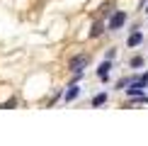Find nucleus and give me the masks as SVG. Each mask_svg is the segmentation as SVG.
Here are the masks:
<instances>
[{"instance_id":"obj_1","label":"nucleus","mask_w":148,"mask_h":146,"mask_svg":"<svg viewBox=\"0 0 148 146\" xmlns=\"http://www.w3.org/2000/svg\"><path fill=\"white\" fill-rule=\"evenodd\" d=\"M88 63H90V56H85V54L73 56V59H71V71H73V73H83Z\"/></svg>"},{"instance_id":"obj_2","label":"nucleus","mask_w":148,"mask_h":146,"mask_svg":"<svg viewBox=\"0 0 148 146\" xmlns=\"http://www.w3.org/2000/svg\"><path fill=\"white\" fill-rule=\"evenodd\" d=\"M124 22H126V15H124V12H114V15L109 17V29H119Z\"/></svg>"},{"instance_id":"obj_3","label":"nucleus","mask_w":148,"mask_h":146,"mask_svg":"<svg viewBox=\"0 0 148 146\" xmlns=\"http://www.w3.org/2000/svg\"><path fill=\"white\" fill-rule=\"evenodd\" d=\"M141 41H143V34L141 32H134L131 36H129V46H138Z\"/></svg>"},{"instance_id":"obj_4","label":"nucleus","mask_w":148,"mask_h":146,"mask_svg":"<svg viewBox=\"0 0 148 146\" xmlns=\"http://www.w3.org/2000/svg\"><path fill=\"white\" fill-rule=\"evenodd\" d=\"M97 76H100L102 81H107V78H109V63H102L100 71H97Z\"/></svg>"},{"instance_id":"obj_5","label":"nucleus","mask_w":148,"mask_h":146,"mask_svg":"<svg viewBox=\"0 0 148 146\" xmlns=\"http://www.w3.org/2000/svg\"><path fill=\"white\" fill-rule=\"evenodd\" d=\"M102 102H107V93H100V95H95V97H92V105H102Z\"/></svg>"},{"instance_id":"obj_6","label":"nucleus","mask_w":148,"mask_h":146,"mask_svg":"<svg viewBox=\"0 0 148 146\" xmlns=\"http://www.w3.org/2000/svg\"><path fill=\"white\" fill-rule=\"evenodd\" d=\"M78 93H80V90L75 88V85H73V88L68 90V93H66V100H75V97H78Z\"/></svg>"},{"instance_id":"obj_7","label":"nucleus","mask_w":148,"mask_h":146,"mask_svg":"<svg viewBox=\"0 0 148 146\" xmlns=\"http://www.w3.org/2000/svg\"><path fill=\"white\" fill-rule=\"evenodd\" d=\"M102 29H104L102 24H95V27H92V32H90V34H92V36H100V34H102Z\"/></svg>"},{"instance_id":"obj_8","label":"nucleus","mask_w":148,"mask_h":146,"mask_svg":"<svg viewBox=\"0 0 148 146\" xmlns=\"http://www.w3.org/2000/svg\"><path fill=\"white\" fill-rule=\"evenodd\" d=\"M141 63H143V59H141V56H134L131 59V66H141Z\"/></svg>"},{"instance_id":"obj_9","label":"nucleus","mask_w":148,"mask_h":146,"mask_svg":"<svg viewBox=\"0 0 148 146\" xmlns=\"http://www.w3.org/2000/svg\"><path fill=\"white\" fill-rule=\"evenodd\" d=\"M10 107H15V100H8V102L3 105V110H10Z\"/></svg>"},{"instance_id":"obj_10","label":"nucleus","mask_w":148,"mask_h":146,"mask_svg":"<svg viewBox=\"0 0 148 146\" xmlns=\"http://www.w3.org/2000/svg\"><path fill=\"white\" fill-rule=\"evenodd\" d=\"M146 12H148V10H146Z\"/></svg>"}]
</instances>
